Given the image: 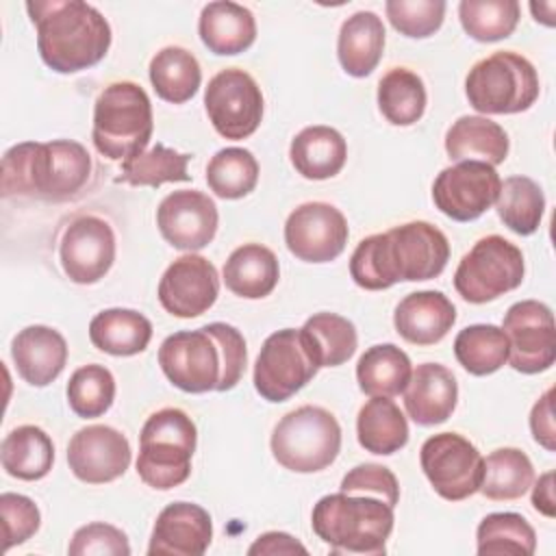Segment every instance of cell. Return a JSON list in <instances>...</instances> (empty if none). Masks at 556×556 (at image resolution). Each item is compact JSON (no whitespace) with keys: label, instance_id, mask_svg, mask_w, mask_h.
<instances>
[{"label":"cell","instance_id":"cell-1","mask_svg":"<svg viewBox=\"0 0 556 556\" xmlns=\"http://www.w3.org/2000/svg\"><path fill=\"white\" fill-rule=\"evenodd\" d=\"M450 261L447 237L430 222H406L358 241L350 258L352 280L367 291L395 282L437 278Z\"/></svg>","mask_w":556,"mask_h":556},{"label":"cell","instance_id":"cell-2","mask_svg":"<svg viewBox=\"0 0 556 556\" xmlns=\"http://www.w3.org/2000/svg\"><path fill=\"white\" fill-rule=\"evenodd\" d=\"M167 380L187 393L230 391L248 365L243 334L224 321L169 334L159 348Z\"/></svg>","mask_w":556,"mask_h":556},{"label":"cell","instance_id":"cell-3","mask_svg":"<svg viewBox=\"0 0 556 556\" xmlns=\"http://www.w3.org/2000/svg\"><path fill=\"white\" fill-rule=\"evenodd\" d=\"M26 11L37 28L39 56L50 70L74 74L106 56L111 26L96 7L83 0H30Z\"/></svg>","mask_w":556,"mask_h":556},{"label":"cell","instance_id":"cell-4","mask_svg":"<svg viewBox=\"0 0 556 556\" xmlns=\"http://www.w3.org/2000/svg\"><path fill=\"white\" fill-rule=\"evenodd\" d=\"M91 176V156L74 139L22 141L2 156V195L61 202L74 198Z\"/></svg>","mask_w":556,"mask_h":556},{"label":"cell","instance_id":"cell-5","mask_svg":"<svg viewBox=\"0 0 556 556\" xmlns=\"http://www.w3.org/2000/svg\"><path fill=\"white\" fill-rule=\"evenodd\" d=\"M393 521V506L384 500L345 491L324 495L311 515L313 532L330 552L348 556L384 554Z\"/></svg>","mask_w":556,"mask_h":556},{"label":"cell","instance_id":"cell-6","mask_svg":"<svg viewBox=\"0 0 556 556\" xmlns=\"http://www.w3.org/2000/svg\"><path fill=\"white\" fill-rule=\"evenodd\" d=\"M154 128L152 102L146 89L132 80L104 87L93 104L91 139L111 161H128L146 150Z\"/></svg>","mask_w":556,"mask_h":556},{"label":"cell","instance_id":"cell-7","mask_svg":"<svg viewBox=\"0 0 556 556\" xmlns=\"http://www.w3.org/2000/svg\"><path fill=\"white\" fill-rule=\"evenodd\" d=\"M195 445L198 430L185 410L167 406L152 413L139 434V478L159 491L182 484L191 473Z\"/></svg>","mask_w":556,"mask_h":556},{"label":"cell","instance_id":"cell-8","mask_svg":"<svg viewBox=\"0 0 556 556\" xmlns=\"http://www.w3.org/2000/svg\"><path fill=\"white\" fill-rule=\"evenodd\" d=\"M465 93L478 113H521L539 98V74L526 56L500 50L471 65L465 78Z\"/></svg>","mask_w":556,"mask_h":556},{"label":"cell","instance_id":"cell-9","mask_svg":"<svg viewBox=\"0 0 556 556\" xmlns=\"http://www.w3.org/2000/svg\"><path fill=\"white\" fill-rule=\"evenodd\" d=\"M271 454L289 471L315 473L334 463L341 450V426L321 406H300L289 410L274 428Z\"/></svg>","mask_w":556,"mask_h":556},{"label":"cell","instance_id":"cell-10","mask_svg":"<svg viewBox=\"0 0 556 556\" xmlns=\"http://www.w3.org/2000/svg\"><path fill=\"white\" fill-rule=\"evenodd\" d=\"M526 265L521 250L500 235H486L460 258L454 271L458 295L471 304H484L517 289Z\"/></svg>","mask_w":556,"mask_h":556},{"label":"cell","instance_id":"cell-11","mask_svg":"<svg viewBox=\"0 0 556 556\" xmlns=\"http://www.w3.org/2000/svg\"><path fill=\"white\" fill-rule=\"evenodd\" d=\"M419 463L432 489L447 502L467 500L482 484L484 458L458 432L428 437L419 450Z\"/></svg>","mask_w":556,"mask_h":556},{"label":"cell","instance_id":"cell-12","mask_svg":"<svg viewBox=\"0 0 556 556\" xmlns=\"http://www.w3.org/2000/svg\"><path fill=\"white\" fill-rule=\"evenodd\" d=\"M319 371L300 328L271 332L254 363V389L267 402H285Z\"/></svg>","mask_w":556,"mask_h":556},{"label":"cell","instance_id":"cell-13","mask_svg":"<svg viewBox=\"0 0 556 556\" xmlns=\"http://www.w3.org/2000/svg\"><path fill=\"white\" fill-rule=\"evenodd\" d=\"M204 106L213 128L235 141L250 137L263 119L261 87L239 67H226L208 80Z\"/></svg>","mask_w":556,"mask_h":556},{"label":"cell","instance_id":"cell-14","mask_svg":"<svg viewBox=\"0 0 556 556\" xmlns=\"http://www.w3.org/2000/svg\"><path fill=\"white\" fill-rule=\"evenodd\" d=\"M508 339V363L521 374H539L556 361L552 308L539 300L515 302L502 321Z\"/></svg>","mask_w":556,"mask_h":556},{"label":"cell","instance_id":"cell-15","mask_svg":"<svg viewBox=\"0 0 556 556\" xmlns=\"http://www.w3.org/2000/svg\"><path fill=\"white\" fill-rule=\"evenodd\" d=\"M500 174L482 161H458L441 169L432 185L434 206L454 222H473L495 204Z\"/></svg>","mask_w":556,"mask_h":556},{"label":"cell","instance_id":"cell-16","mask_svg":"<svg viewBox=\"0 0 556 556\" xmlns=\"http://www.w3.org/2000/svg\"><path fill=\"white\" fill-rule=\"evenodd\" d=\"M345 215L328 202H304L285 222V243L304 263H330L348 243Z\"/></svg>","mask_w":556,"mask_h":556},{"label":"cell","instance_id":"cell-17","mask_svg":"<svg viewBox=\"0 0 556 556\" xmlns=\"http://www.w3.org/2000/svg\"><path fill=\"white\" fill-rule=\"evenodd\" d=\"M59 258L65 276L76 285H93L115 261V232L98 215H80L61 237Z\"/></svg>","mask_w":556,"mask_h":556},{"label":"cell","instance_id":"cell-18","mask_svg":"<svg viewBox=\"0 0 556 556\" xmlns=\"http://www.w3.org/2000/svg\"><path fill=\"white\" fill-rule=\"evenodd\" d=\"M217 295V269L200 254L178 256L159 280V302L174 317H198L215 304Z\"/></svg>","mask_w":556,"mask_h":556},{"label":"cell","instance_id":"cell-19","mask_svg":"<svg viewBox=\"0 0 556 556\" xmlns=\"http://www.w3.org/2000/svg\"><path fill=\"white\" fill-rule=\"evenodd\" d=\"M219 224L215 202L198 189H180L165 195L156 208V226L163 239L178 250L206 248Z\"/></svg>","mask_w":556,"mask_h":556},{"label":"cell","instance_id":"cell-20","mask_svg":"<svg viewBox=\"0 0 556 556\" xmlns=\"http://www.w3.org/2000/svg\"><path fill=\"white\" fill-rule=\"evenodd\" d=\"M67 465L72 473L87 484L113 482L124 476L130 465V443L111 426H85L70 439Z\"/></svg>","mask_w":556,"mask_h":556},{"label":"cell","instance_id":"cell-21","mask_svg":"<svg viewBox=\"0 0 556 556\" xmlns=\"http://www.w3.org/2000/svg\"><path fill=\"white\" fill-rule=\"evenodd\" d=\"M213 539V521L206 508L193 502L167 504L152 528L148 554L202 556Z\"/></svg>","mask_w":556,"mask_h":556},{"label":"cell","instance_id":"cell-22","mask_svg":"<svg viewBox=\"0 0 556 556\" xmlns=\"http://www.w3.org/2000/svg\"><path fill=\"white\" fill-rule=\"evenodd\" d=\"M404 393V408L419 426H437L452 417L458 402L454 374L439 363H421L413 369Z\"/></svg>","mask_w":556,"mask_h":556},{"label":"cell","instance_id":"cell-23","mask_svg":"<svg viewBox=\"0 0 556 556\" xmlns=\"http://www.w3.org/2000/svg\"><path fill=\"white\" fill-rule=\"evenodd\" d=\"M11 358L17 374L30 387H48L67 363L65 337L50 326H26L11 341Z\"/></svg>","mask_w":556,"mask_h":556},{"label":"cell","instance_id":"cell-24","mask_svg":"<svg viewBox=\"0 0 556 556\" xmlns=\"http://www.w3.org/2000/svg\"><path fill=\"white\" fill-rule=\"evenodd\" d=\"M456 308L441 291L408 293L393 313L395 330L413 345H434L454 326Z\"/></svg>","mask_w":556,"mask_h":556},{"label":"cell","instance_id":"cell-25","mask_svg":"<svg viewBox=\"0 0 556 556\" xmlns=\"http://www.w3.org/2000/svg\"><path fill=\"white\" fill-rule=\"evenodd\" d=\"M202 43L219 56L248 50L256 39V20L250 9L230 0L208 2L198 20Z\"/></svg>","mask_w":556,"mask_h":556},{"label":"cell","instance_id":"cell-26","mask_svg":"<svg viewBox=\"0 0 556 556\" xmlns=\"http://www.w3.org/2000/svg\"><path fill=\"white\" fill-rule=\"evenodd\" d=\"M384 24L374 11L352 13L339 30L337 56L345 74L354 78L369 76L384 52Z\"/></svg>","mask_w":556,"mask_h":556},{"label":"cell","instance_id":"cell-27","mask_svg":"<svg viewBox=\"0 0 556 556\" xmlns=\"http://www.w3.org/2000/svg\"><path fill=\"white\" fill-rule=\"evenodd\" d=\"M289 159L295 172L308 180H326L337 176L348 159V143L337 128L306 126L289 146Z\"/></svg>","mask_w":556,"mask_h":556},{"label":"cell","instance_id":"cell-28","mask_svg":"<svg viewBox=\"0 0 556 556\" xmlns=\"http://www.w3.org/2000/svg\"><path fill=\"white\" fill-rule=\"evenodd\" d=\"M445 152L452 161H482L500 165L508 156L506 130L482 115H463L445 132Z\"/></svg>","mask_w":556,"mask_h":556},{"label":"cell","instance_id":"cell-29","mask_svg":"<svg viewBox=\"0 0 556 556\" xmlns=\"http://www.w3.org/2000/svg\"><path fill=\"white\" fill-rule=\"evenodd\" d=\"M280 278L276 254L263 243H243L230 252L224 263L226 287L245 300L269 295Z\"/></svg>","mask_w":556,"mask_h":556},{"label":"cell","instance_id":"cell-30","mask_svg":"<svg viewBox=\"0 0 556 556\" xmlns=\"http://www.w3.org/2000/svg\"><path fill=\"white\" fill-rule=\"evenodd\" d=\"M91 343L113 356H135L152 339L150 319L132 308H104L89 321Z\"/></svg>","mask_w":556,"mask_h":556},{"label":"cell","instance_id":"cell-31","mask_svg":"<svg viewBox=\"0 0 556 556\" xmlns=\"http://www.w3.org/2000/svg\"><path fill=\"white\" fill-rule=\"evenodd\" d=\"M2 469L17 480H41L54 463V443L39 426L13 428L0 445Z\"/></svg>","mask_w":556,"mask_h":556},{"label":"cell","instance_id":"cell-32","mask_svg":"<svg viewBox=\"0 0 556 556\" xmlns=\"http://www.w3.org/2000/svg\"><path fill=\"white\" fill-rule=\"evenodd\" d=\"M410 374L413 367L408 354L393 343L371 345L356 363L358 387L369 397L400 395L406 389Z\"/></svg>","mask_w":556,"mask_h":556},{"label":"cell","instance_id":"cell-33","mask_svg":"<svg viewBox=\"0 0 556 556\" xmlns=\"http://www.w3.org/2000/svg\"><path fill=\"white\" fill-rule=\"evenodd\" d=\"M356 437L367 452L389 456L408 443V421L393 400L371 397L358 410Z\"/></svg>","mask_w":556,"mask_h":556},{"label":"cell","instance_id":"cell-34","mask_svg":"<svg viewBox=\"0 0 556 556\" xmlns=\"http://www.w3.org/2000/svg\"><path fill=\"white\" fill-rule=\"evenodd\" d=\"M300 332L319 369L343 365L358 345L354 324L337 313H315L304 321Z\"/></svg>","mask_w":556,"mask_h":556},{"label":"cell","instance_id":"cell-35","mask_svg":"<svg viewBox=\"0 0 556 556\" xmlns=\"http://www.w3.org/2000/svg\"><path fill=\"white\" fill-rule=\"evenodd\" d=\"M150 83L161 100L182 104L195 96L202 83V70L189 50L167 46L150 61Z\"/></svg>","mask_w":556,"mask_h":556},{"label":"cell","instance_id":"cell-36","mask_svg":"<svg viewBox=\"0 0 556 556\" xmlns=\"http://www.w3.org/2000/svg\"><path fill=\"white\" fill-rule=\"evenodd\" d=\"M426 102V85L421 76L408 67H393L378 83L380 113L393 126H410L419 122Z\"/></svg>","mask_w":556,"mask_h":556},{"label":"cell","instance_id":"cell-37","mask_svg":"<svg viewBox=\"0 0 556 556\" xmlns=\"http://www.w3.org/2000/svg\"><path fill=\"white\" fill-rule=\"evenodd\" d=\"M534 482V467L526 452L517 447H497L484 458L480 493L486 500L504 502L521 497Z\"/></svg>","mask_w":556,"mask_h":556},{"label":"cell","instance_id":"cell-38","mask_svg":"<svg viewBox=\"0 0 556 556\" xmlns=\"http://www.w3.org/2000/svg\"><path fill=\"white\" fill-rule=\"evenodd\" d=\"M495 211L513 232L532 235L539 230L545 211L543 189L528 176H508L500 185Z\"/></svg>","mask_w":556,"mask_h":556},{"label":"cell","instance_id":"cell-39","mask_svg":"<svg viewBox=\"0 0 556 556\" xmlns=\"http://www.w3.org/2000/svg\"><path fill=\"white\" fill-rule=\"evenodd\" d=\"M454 356L465 371L489 376L508 363V339L500 326L473 324L456 334Z\"/></svg>","mask_w":556,"mask_h":556},{"label":"cell","instance_id":"cell-40","mask_svg":"<svg viewBox=\"0 0 556 556\" xmlns=\"http://www.w3.org/2000/svg\"><path fill=\"white\" fill-rule=\"evenodd\" d=\"M191 154H180L163 143L143 150L141 154L122 163L117 182L132 187H161L163 182H187L191 174L187 172Z\"/></svg>","mask_w":556,"mask_h":556},{"label":"cell","instance_id":"cell-41","mask_svg":"<svg viewBox=\"0 0 556 556\" xmlns=\"http://www.w3.org/2000/svg\"><path fill=\"white\" fill-rule=\"evenodd\" d=\"M208 189L224 200H239L258 182V161L245 148H222L206 165Z\"/></svg>","mask_w":556,"mask_h":556},{"label":"cell","instance_id":"cell-42","mask_svg":"<svg viewBox=\"0 0 556 556\" xmlns=\"http://www.w3.org/2000/svg\"><path fill=\"white\" fill-rule=\"evenodd\" d=\"M478 554H513L532 556L536 549V532L528 519L519 513H491L486 515L478 530Z\"/></svg>","mask_w":556,"mask_h":556},{"label":"cell","instance_id":"cell-43","mask_svg":"<svg viewBox=\"0 0 556 556\" xmlns=\"http://www.w3.org/2000/svg\"><path fill=\"white\" fill-rule=\"evenodd\" d=\"M521 7L517 0H463L458 17L463 30L476 41H500L513 35Z\"/></svg>","mask_w":556,"mask_h":556},{"label":"cell","instance_id":"cell-44","mask_svg":"<svg viewBox=\"0 0 556 556\" xmlns=\"http://www.w3.org/2000/svg\"><path fill=\"white\" fill-rule=\"evenodd\" d=\"M65 393L70 408L78 417H100L111 408L115 400V378L100 363L83 365L70 376Z\"/></svg>","mask_w":556,"mask_h":556},{"label":"cell","instance_id":"cell-45","mask_svg":"<svg viewBox=\"0 0 556 556\" xmlns=\"http://www.w3.org/2000/svg\"><path fill=\"white\" fill-rule=\"evenodd\" d=\"M443 0H389L384 4L391 26L410 39L434 35L445 17Z\"/></svg>","mask_w":556,"mask_h":556},{"label":"cell","instance_id":"cell-46","mask_svg":"<svg viewBox=\"0 0 556 556\" xmlns=\"http://www.w3.org/2000/svg\"><path fill=\"white\" fill-rule=\"evenodd\" d=\"M0 517L4 552H9L13 545H22L24 541H28L41 526V513L37 504L22 493L0 495Z\"/></svg>","mask_w":556,"mask_h":556},{"label":"cell","instance_id":"cell-47","mask_svg":"<svg viewBox=\"0 0 556 556\" xmlns=\"http://www.w3.org/2000/svg\"><path fill=\"white\" fill-rule=\"evenodd\" d=\"M72 556H128L130 543L128 536L104 521H93L78 528L67 545Z\"/></svg>","mask_w":556,"mask_h":556},{"label":"cell","instance_id":"cell-48","mask_svg":"<svg viewBox=\"0 0 556 556\" xmlns=\"http://www.w3.org/2000/svg\"><path fill=\"white\" fill-rule=\"evenodd\" d=\"M341 491L374 495L391 506H395L400 500V484L395 473L378 463H363L350 469L341 480Z\"/></svg>","mask_w":556,"mask_h":556},{"label":"cell","instance_id":"cell-49","mask_svg":"<svg viewBox=\"0 0 556 556\" xmlns=\"http://www.w3.org/2000/svg\"><path fill=\"white\" fill-rule=\"evenodd\" d=\"M552 395H554V389H547L534 402V406L530 410L532 437L547 452L556 450V428H554V413H552Z\"/></svg>","mask_w":556,"mask_h":556},{"label":"cell","instance_id":"cell-50","mask_svg":"<svg viewBox=\"0 0 556 556\" xmlns=\"http://www.w3.org/2000/svg\"><path fill=\"white\" fill-rule=\"evenodd\" d=\"M248 554L250 556H256V554H267V556L306 554V547L287 532H265V534L256 536V541L248 547Z\"/></svg>","mask_w":556,"mask_h":556},{"label":"cell","instance_id":"cell-51","mask_svg":"<svg viewBox=\"0 0 556 556\" xmlns=\"http://www.w3.org/2000/svg\"><path fill=\"white\" fill-rule=\"evenodd\" d=\"M532 506L545 515V517H554L556 515V504H554V473L545 471L543 476H539L536 484L532 486Z\"/></svg>","mask_w":556,"mask_h":556},{"label":"cell","instance_id":"cell-52","mask_svg":"<svg viewBox=\"0 0 556 556\" xmlns=\"http://www.w3.org/2000/svg\"><path fill=\"white\" fill-rule=\"evenodd\" d=\"M530 11L534 15L536 22L545 24V26H554V13H556V4L554 2H530Z\"/></svg>","mask_w":556,"mask_h":556}]
</instances>
